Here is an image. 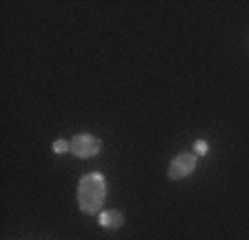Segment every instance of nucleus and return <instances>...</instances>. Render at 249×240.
Listing matches in <instances>:
<instances>
[{
	"label": "nucleus",
	"mask_w": 249,
	"mask_h": 240,
	"mask_svg": "<svg viewBox=\"0 0 249 240\" xmlns=\"http://www.w3.org/2000/svg\"><path fill=\"white\" fill-rule=\"evenodd\" d=\"M76 200L80 211L93 216L100 214L107 200V180L103 173L93 171V173H85L78 180V189H76Z\"/></svg>",
	"instance_id": "f257e3e1"
},
{
	"label": "nucleus",
	"mask_w": 249,
	"mask_h": 240,
	"mask_svg": "<svg viewBox=\"0 0 249 240\" xmlns=\"http://www.w3.org/2000/svg\"><path fill=\"white\" fill-rule=\"evenodd\" d=\"M100 140L96 136H91V134H76V136L71 138V154L76 158H93L98 156L100 152Z\"/></svg>",
	"instance_id": "f03ea898"
},
{
	"label": "nucleus",
	"mask_w": 249,
	"mask_h": 240,
	"mask_svg": "<svg viewBox=\"0 0 249 240\" xmlns=\"http://www.w3.org/2000/svg\"><path fill=\"white\" fill-rule=\"evenodd\" d=\"M196 171V154H178L174 160L169 162L167 176L171 180H182V178L192 176Z\"/></svg>",
	"instance_id": "7ed1b4c3"
},
{
	"label": "nucleus",
	"mask_w": 249,
	"mask_h": 240,
	"mask_svg": "<svg viewBox=\"0 0 249 240\" xmlns=\"http://www.w3.org/2000/svg\"><path fill=\"white\" fill-rule=\"evenodd\" d=\"M98 223L105 229H120L124 224V216L118 209H109V211H100L98 214Z\"/></svg>",
	"instance_id": "20e7f679"
},
{
	"label": "nucleus",
	"mask_w": 249,
	"mask_h": 240,
	"mask_svg": "<svg viewBox=\"0 0 249 240\" xmlns=\"http://www.w3.org/2000/svg\"><path fill=\"white\" fill-rule=\"evenodd\" d=\"M52 149H53V154H67V152H71V142L69 140H56L52 145Z\"/></svg>",
	"instance_id": "39448f33"
},
{
	"label": "nucleus",
	"mask_w": 249,
	"mask_h": 240,
	"mask_svg": "<svg viewBox=\"0 0 249 240\" xmlns=\"http://www.w3.org/2000/svg\"><path fill=\"white\" fill-rule=\"evenodd\" d=\"M207 142L205 140H196L194 142V154H196V156H205V154H207Z\"/></svg>",
	"instance_id": "423d86ee"
}]
</instances>
